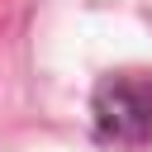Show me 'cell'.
<instances>
[{
    "label": "cell",
    "mask_w": 152,
    "mask_h": 152,
    "mask_svg": "<svg viewBox=\"0 0 152 152\" xmlns=\"http://www.w3.org/2000/svg\"><path fill=\"white\" fill-rule=\"evenodd\" d=\"M95 138L119 152L152 147V76L147 71H109L90 95Z\"/></svg>",
    "instance_id": "obj_1"
}]
</instances>
